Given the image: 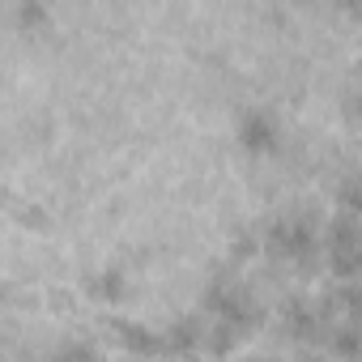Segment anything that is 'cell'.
I'll return each mask as SVG.
<instances>
[{"mask_svg": "<svg viewBox=\"0 0 362 362\" xmlns=\"http://www.w3.org/2000/svg\"><path fill=\"white\" fill-rule=\"evenodd\" d=\"M264 247H269V256H277V260H298V264H307V260L315 256V222H311L307 214H286V218H277V222L264 230Z\"/></svg>", "mask_w": 362, "mask_h": 362, "instance_id": "obj_1", "label": "cell"}, {"mask_svg": "<svg viewBox=\"0 0 362 362\" xmlns=\"http://www.w3.org/2000/svg\"><path fill=\"white\" fill-rule=\"evenodd\" d=\"M205 307H209L218 320L239 324L243 332H252V328L260 324V303H256V294H252L243 281H226V277H218V281L205 290Z\"/></svg>", "mask_w": 362, "mask_h": 362, "instance_id": "obj_2", "label": "cell"}, {"mask_svg": "<svg viewBox=\"0 0 362 362\" xmlns=\"http://www.w3.org/2000/svg\"><path fill=\"white\" fill-rule=\"evenodd\" d=\"M328 256H332V269L341 277H358L362 273V226L349 214L332 222V230H328Z\"/></svg>", "mask_w": 362, "mask_h": 362, "instance_id": "obj_3", "label": "cell"}, {"mask_svg": "<svg viewBox=\"0 0 362 362\" xmlns=\"http://www.w3.org/2000/svg\"><path fill=\"white\" fill-rule=\"evenodd\" d=\"M239 141H243V149H252V153L277 149V119H273L269 111H243V119H239Z\"/></svg>", "mask_w": 362, "mask_h": 362, "instance_id": "obj_4", "label": "cell"}, {"mask_svg": "<svg viewBox=\"0 0 362 362\" xmlns=\"http://www.w3.org/2000/svg\"><path fill=\"white\" fill-rule=\"evenodd\" d=\"M281 328H286L294 341H315V332H320V311H315L307 298H286V307H281Z\"/></svg>", "mask_w": 362, "mask_h": 362, "instance_id": "obj_5", "label": "cell"}, {"mask_svg": "<svg viewBox=\"0 0 362 362\" xmlns=\"http://www.w3.org/2000/svg\"><path fill=\"white\" fill-rule=\"evenodd\" d=\"M205 341V328L197 315H179L175 324L162 328V354H192Z\"/></svg>", "mask_w": 362, "mask_h": 362, "instance_id": "obj_6", "label": "cell"}, {"mask_svg": "<svg viewBox=\"0 0 362 362\" xmlns=\"http://www.w3.org/2000/svg\"><path fill=\"white\" fill-rule=\"evenodd\" d=\"M111 328L119 332L124 349H132V354H162V332H153L145 324H132V320H115Z\"/></svg>", "mask_w": 362, "mask_h": 362, "instance_id": "obj_7", "label": "cell"}, {"mask_svg": "<svg viewBox=\"0 0 362 362\" xmlns=\"http://www.w3.org/2000/svg\"><path fill=\"white\" fill-rule=\"evenodd\" d=\"M90 294L103 298V303L124 298V273H119V269H98V273H90Z\"/></svg>", "mask_w": 362, "mask_h": 362, "instance_id": "obj_8", "label": "cell"}, {"mask_svg": "<svg viewBox=\"0 0 362 362\" xmlns=\"http://www.w3.org/2000/svg\"><path fill=\"white\" fill-rule=\"evenodd\" d=\"M332 349L341 358H362V320H349L332 332Z\"/></svg>", "mask_w": 362, "mask_h": 362, "instance_id": "obj_9", "label": "cell"}, {"mask_svg": "<svg viewBox=\"0 0 362 362\" xmlns=\"http://www.w3.org/2000/svg\"><path fill=\"white\" fill-rule=\"evenodd\" d=\"M205 341H209V349H214V354H226L235 341H243V328H239V324H230V320H218L214 328H205Z\"/></svg>", "mask_w": 362, "mask_h": 362, "instance_id": "obj_10", "label": "cell"}, {"mask_svg": "<svg viewBox=\"0 0 362 362\" xmlns=\"http://www.w3.org/2000/svg\"><path fill=\"white\" fill-rule=\"evenodd\" d=\"M332 307H341L349 320H362V286H341V290H332V298H328Z\"/></svg>", "mask_w": 362, "mask_h": 362, "instance_id": "obj_11", "label": "cell"}, {"mask_svg": "<svg viewBox=\"0 0 362 362\" xmlns=\"http://www.w3.org/2000/svg\"><path fill=\"white\" fill-rule=\"evenodd\" d=\"M52 362H98V354L86 341H60L56 354H52Z\"/></svg>", "mask_w": 362, "mask_h": 362, "instance_id": "obj_12", "label": "cell"}, {"mask_svg": "<svg viewBox=\"0 0 362 362\" xmlns=\"http://www.w3.org/2000/svg\"><path fill=\"white\" fill-rule=\"evenodd\" d=\"M337 201L345 205V214H349V218H358V214H362V179H349V184H341Z\"/></svg>", "mask_w": 362, "mask_h": 362, "instance_id": "obj_13", "label": "cell"}, {"mask_svg": "<svg viewBox=\"0 0 362 362\" xmlns=\"http://www.w3.org/2000/svg\"><path fill=\"white\" fill-rule=\"evenodd\" d=\"M18 13H22V22H35V18H43V9H39V5H30V0H26V5H18Z\"/></svg>", "mask_w": 362, "mask_h": 362, "instance_id": "obj_14", "label": "cell"}, {"mask_svg": "<svg viewBox=\"0 0 362 362\" xmlns=\"http://www.w3.org/2000/svg\"><path fill=\"white\" fill-rule=\"evenodd\" d=\"M354 107L362 111V81H358V90H354Z\"/></svg>", "mask_w": 362, "mask_h": 362, "instance_id": "obj_15", "label": "cell"}, {"mask_svg": "<svg viewBox=\"0 0 362 362\" xmlns=\"http://www.w3.org/2000/svg\"><path fill=\"white\" fill-rule=\"evenodd\" d=\"M252 362H273V358H252Z\"/></svg>", "mask_w": 362, "mask_h": 362, "instance_id": "obj_16", "label": "cell"}, {"mask_svg": "<svg viewBox=\"0 0 362 362\" xmlns=\"http://www.w3.org/2000/svg\"><path fill=\"white\" fill-rule=\"evenodd\" d=\"M307 362H320V358H307Z\"/></svg>", "mask_w": 362, "mask_h": 362, "instance_id": "obj_17", "label": "cell"}]
</instances>
